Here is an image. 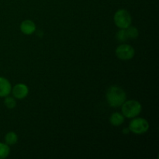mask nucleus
I'll list each match as a JSON object with an SVG mask.
<instances>
[{
  "instance_id": "nucleus-1",
  "label": "nucleus",
  "mask_w": 159,
  "mask_h": 159,
  "mask_svg": "<svg viewBox=\"0 0 159 159\" xmlns=\"http://www.w3.org/2000/svg\"><path fill=\"white\" fill-rule=\"evenodd\" d=\"M107 101L112 107H119L122 106L127 99V95L124 89L119 86L113 85L107 89L106 95Z\"/></svg>"
},
{
  "instance_id": "nucleus-3",
  "label": "nucleus",
  "mask_w": 159,
  "mask_h": 159,
  "mask_svg": "<svg viewBox=\"0 0 159 159\" xmlns=\"http://www.w3.org/2000/svg\"><path fill=\"white\" fill-rule=\"evenodd\" d=\"M113 21L117 27L120 29H126L131 24V16L126 9H119L115 13Z\"/></svg>"
},
{
  "instance_id": "nucleus-5",
  "label": "nucleus",
  "mask_w": 159,
  "mask_h": 159,
  "mask_svg": "<svg viewBox=\"0 0 159 159\" xmlns=\"http://www.w3.org/2000/svg\"><path fill=\"white\" fill-rule=\"evenodd\" d=\"M134 49L129 44H121L116 49V55L120 60H130L134 57Z\"/></svg>"
},
{
  "instance_id": "nucleus-8",
  "label": "nucleus",
  "mask_w": 159,
  "mask_h": 159,
  "mask_svg": "<svg viewBox=\"0 0 159 159\" xmlns=\"http://www.w3.org/2000/svg\"><path fill=\"white\" fill-rule=\"evenodd\" d=\"M20 30L26 35H30L36 30V25L32 20H24L20 24Z\"/></svg>"
},
{
  "instance_id": "nucleus-2",
  "label": "nucleus",
  "mask_w": 159,
  "mask_h": 159,
  "mask_svg": "<svg viewBox=\"0 0 159 159\" xmlns=\"http://www.w3.org/2000/svg\"><path fill=\"white\" fill-rule=\"evenodd\" d=\"M141 105L137 100L125 101L122 104V114L127 118H134L141 113Z\"/></svg>"
},
{
  "instance_id": "nucleus-14",
  "label": "nucleus",
  "mask_w": 159,
  "mask_h": 159,
  "mask_svg": "<svg viewBox=\"0 0 159 159\" xmlns=\"http://www.w3.org/2000/svg\"><path fill=\"white\" fill-rule=\"evenodd\" d=\"M116 39L120 42H125L126 40H128L126 29H120L118 31L117 34H116Z\"/></svg>"
},
{
  "instance_id": "nucleus-12",
  "label": "nucleus",
  "mask_w": 159,
  "mask_h": 159,
  "mask_svg": "<svg viewBox=\"0 0 159 159\" xmlns=\"http://www.w3.org/2000/svg\"><path fill=\"white\" fill-rule=\"evenodd\" d=\"M126 31H127L128 39L137 38L138 37V34H139L138 29L134 26H128L127 28H126Z\"/></svg>"
},
{
  "instance_id": "nucleus-11",
  "label": "nucleus",
  "mask_w": 159,
  "mask_h": 159,
  "mask_svg": "<svg viewBox=\"0 0 159 159\" xmlns=\"http://www.w3.org/2000/svg\"><path fill=\"white\" fill-rule=\"evenodd\" d=\"M10 153V148L9 145L4 143H0V159L7 158Z\"/></svg>"
},
{
  "instance_id": "nucleus-4",
  "label": "nucleus",
  "mask_w": 159,
  "mask_h": 159,
  "mask_svg": "<svg viewBox=\"0 0 159 159\" xmlns=\"http://www.w3.org/2000/svg\"><path fill=\"white\" fill-rule=\"evenodd\" d=\"M149 129V124L144 118H134L129 124V130L135 134H142Z\"/></svg>"
},
{
  "instance_id": "nucleus-7",
  "label": "nucleus",
  "mask_w": 159,
  "mask_h": 159,
  "mask_svg": "<svg viewBox=\"0 0 159 159\" xmlns=\"http://www.w3.org/2000/svg\"><path fill=\"white\" fill-rule=\"evenodd\" d=\"M12 91L11 83L8 79L0 77V97H6L9 96Z\"/></svg>"
},
{
  "instance_id": "nucleus-10",
  "label": "nucleus",
  "mask_w": 159,
  "mask_h": 159,
  "mask_svg": "<svg viewBox=\"0 0 159 159\" xmlns=\"http://www.w3.org/2000/svg\"><path fill=\"white\" fill-rule=\"evenodd\" d=\"M5 141H6V144H8V145H13V144H16L17 141H18L17 134L13 131L9 132L5 136Z\"/></svg>"
},
{
  "instance_id": "nucleus-13",
  "label": "nucleus",
  "mask_w": 159,
  "mask_h": 159,
  "mask_svg": "<svg viewBox=\"0 0 159 159\" xmlns=\"http://www.w3.org/2000/svg\"><path fill=\"white\" fill-rule=\"evenodd\" d=\"M4 104L8 109H13L16 106V102L15 99L13 97H11V96H6V98H5Z\"/></svg>"
},
{
  "instance_id": "nucleus-9",
  "label": "nucleus",
  "mask_w": 159,
  "mask_h": 159,
  "mask_svg": "<svg viewBox=\"0 0 159 159\" xmlns=\"http://www.w3.org/2000/svg\"><path fill=\"white\" fill-rule=\"evenodd\" d=\"M124 116L120 113H113L110 118V124L113 126H120L124 123Z\"/></svg>"
},
{
  "instance_id": "nucleus-6",
  "label": "nucleus",
  "mask_w": 159,
  "mask_h": 159,
  "mask_svg": "<svg viewBox=\"0 0 159 159\" xmlns=\"http://www.w3.org/2000/svg\"><path fill=\"white\" fill-rule=\"evenodd\" d=\"M12 95L16 99H22L26 97L29 93V89L25 84H17L13 87L12 90Z\"/></svg>"
}]
</instances>
